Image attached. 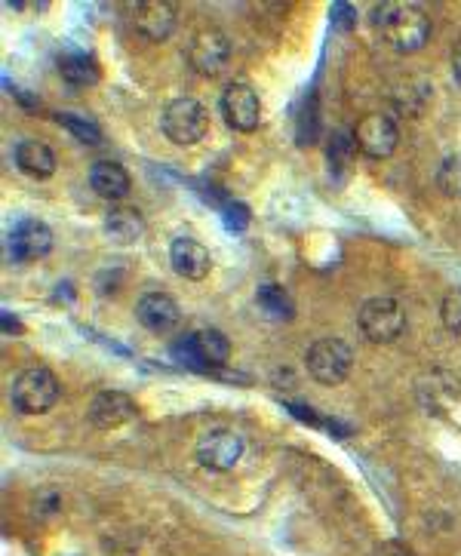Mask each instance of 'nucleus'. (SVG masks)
I'll list each match as a JSON object with an SVG mask.
<instances>
[{
	"label": "nucleus",
	"instance_id": "nucleus-1",
	"mask_svg": "<svg viewBox=\"0 0 461 556\" xmlns=\"http://www.w3.org/2000/svg\"><path fill=\"white\" fill-rule=\"evenodd\" d=\"M372 16L394 53H418L431 40V19L415 4H382L372 10Z\"/></svg>",
	"mask_w": 461,
	"mask_h": 556
},
{
	"label": "nucleus",
	"instance_id": "nucleus-2",
	"mask_svg": "<svg viewBox=\"0 0 461 556\" xmlns=\"http://www.w3.org/2000/svg\"><path fill=\"white\" fill-rule=\"evenodd\" d=\"M62 397V384L47 366H28L10 384V400L22 415H44Z\"/></svg>",
	"mask_w": 461,
	"mask_h": 556
},
{
	"label": "nucleus",
	"instance_id": "nucleus-3",
	"mask_svg": "<svg viewBox=\"0 0 461 556\" xmlns=\"http://www.w3.org/2000/svg\"><path fill=\"white\" fill-rule=\"evenodd\" d=\"M160 126H163V136L170 139L173 145L188 148V145H197L206 136L209 114H206V108L197 99L179 96V99H173L170 105L163 108Z\"/></svg>",
	"mask_w": 461,
	"mask_h": 556
},
{
	"label": "nucleus",
	"instance_id": "nucleus-4",
	"mask_svg": "<svg viewBox=\"0 0 461 556\" xmlns=\"http://www.w3.org/2000/svg\"><path fill=\"white\" fill-rule=\"evenodd\" d=\"M305 366H308V375L314 381L332 388V384H342L351 375L354 351L348 348V341H342V338H320L308 348Z\"/></svg>",
	"mask_w": 461,
	"mask_h": 556
},
{
	"label": "nucleus",
	"instance_id": "nucleus-5",
	"mask_svg": "<svg viewBox=\"0 0 461 556\" xmlns=\"http://www.w3.org/2000/svg\"><path fill=\"white\" fill-rule=\"evenodd\" d=\"M357 323H360L363 335L369 341H375V345H391V341H397L406 329V314L394 298L382 295V298H369V302L360 308Z\"/></svg>",
	"mask_w": 461,
	"mask_h": 556
},
{
	"label": "nucleus",
	"instance_id": "nucleus-6",
	"mask_svg": "<svg viewBox=\"0 0 461 556\" xmlns=\"http://www.w3.org/2000/svg\"><path fill=\"white\" fill-rule=\"evenodd\" d=\"M354 148L369 160H385L400 145V130L388 114H366L354 126Z\"/></svg>",
	"mask_w": 461,
	"mask_h": 556
},
{
	"label": "nucleus",
	"instance_id": "nucleus-7",
	"mask_svg": "<svg viewBox=\"0 0 461 556\" xmlns=\"http://www.w3.org/2000/svg\"><path fill=\"white\" fill-rule=\"evenodd\" d=\"M231 62V40L219 28H203L188 44V65L200 77H219Z\"/></svg>",
	"mask_w": 461,
	"mask_h": 556
},
{
	"label": "nucleus",
	"instance_id": "nucleus-8",
	"mask_svg": "<svg viewBox=\"0 0 461 556\" xmlns=\"http://www.w3.org/2000/svg\"><path fill=\"white\" fill-rule=\"evenodd\" d=\"M222 117L231 130L237 133H253L262 123V102L259 93L243 80H234L222 93Z\"/></svg>",
	"mask_w": 461,
	"mask_h": 556
},
{
	"label": "nucleus",
	"instance_id": "nucleus-9",
	"mask_svg": "<svg viewBox=\"0 0 461 556\" xmlns=\"http://www.w3.org/2000/svg\"><path fill=\"white\" fill-rule=\"evenodd\" d=\"M243 458V437L231 427H213L197 440V461L206 470H231Z\"/></svg>",
	"mask_w": 461,
	"mask_h": 556
},
{
	"label": "nucleus",
	"instance_id": "nucleus-10",
	"mask_svg": "<svg viewBox=\"0 0 461 556\" xmlns=\"http://www.w3.org/2000/svg\"><path fill=\"white\" fill-rule=\"evenodd\" d=\"M50 249H53V231L37 219H22L7 234V252L13 262H37L50 255Z\"/></svg>",
	"mask_w": 461,
	"mask_h": 556
},
{
	"label": "nucleus",
	"instance_id": "nucleus-11",
	"mask_svg": "<svg viewBox=\"0 0 461 556\" xmlns=\"http://www.w3.org/2000/svg\"><path fill=\"white\" fill-rule=\"evenodd\" d=\"M90 424L99 431H117V427L130 424L139 415V406L130 394L123 391H102L90 403Z\"/></svg>",
	"mask_w": 461,
	"mask_h": 556
},
{
	"label": "nucleus",
	"instance_id": "nucleus-12",
	"mask_svg": "<svg viewBox=\"0 0 461 556\" xmlns=\"http://www.w3.org/2000/svg\"><path fill=\"white\" fill-rule=\"evenodd\" d=\"M136 320L148 332L166 335V332H173L179 326L182 311H179V305L166 292H148V295H142L139 302H136Z\"/></svg>",
	"mask_w": 461,
	"mask_h": 556
},
{
	"label": "nucleus",
	"instance_id": "nucleus-13",
	"mask_svg": "<svg viewBox=\"0 0 461 556\" xmlns=\"http://www.w3.org/2000/svg\"><path fill=\"white\" fill-rule=\"evenodd\" d=\"M133 28L151 40V44H160L173 34L176 28V7L173 4H163V0H145V4L133 7Z\"/></svg>",
	"mask_w": 461,
	"mask_h": 556
},
{
	"label": "nucleus",
	"instance_id": "nucleus-14",
	"mask_svg": "<svg viewBox=\"0 0 461 556\" xmlns=\"http://www.w3.org/2000/svg\"><path fill=\"white\" fill-rule=\"evenodd\" d=\"M170 265L185 280H203L209 274V268H213V259H209V252L200 240L176 237L170 246Z\"/></svg>",
	"mask_w": 461,
	"mask_h": 556
},
{
	"label": "nucleus",
	"instance_id": "nucleus-15",
	"mask_svg": "<svg viewBox=\"0 0 461 556\" xmlns=\"http://www.w3.org/2000/svg\"><path fill=\"white\" fill-rule=\"evenodd\" d=\"M13 160H16L22 176L37 179V182H44L56 173V154L47 142H40V139H22L13 151Z\"/></svg>",
	"mask_w": 461,
	"mask_h": 556
},
{
	"label": "nucleus",
	"instance_id": "nucleus-16",
	"mask_svg": "<svg viewBox=\"0 0 461 556\" xmlns=\"http://www.w3.org/2000/svg\"><path fill=\"white\" fill-rule=\"evenodd\" d=\"M130 173L123 169L117 160H96L90 166V188L102 197V200H123L130 194Z\"/></svg>",
	"mask_w": 461,
	"mask_h": 556
},
{
	"label": "nucleus",
	"instance_id": "nucleus-17",
	"mask_svg": "<svg viewBox=\"0 0 461 556\" xmlns=\"http://www.w3.org/2000/svg\"><path fill=\"white\" fill-rule=\"evenodd\" d=\"M105 234L114 240V243H123V246H130L136 240L145 237V216H142V209L136 206H114L108 216H105Z\"/></svg>",
	"mask_w": 461,
	"mask_h": 556
},
{
	"label": "nucleus",
	"instance_id": "nucleus-18",
	"mask_svg": "<svg viewBox=\"0 0 461 556\" xmlns=\"http://www.w3.org/2000/svg\"><path fill=\"white\" fill-rule=\"evenodd\" d=\"M191 345L197 351L200 369H206V366H225L228 357H231L228 335L219 332V329H213V326H203V329L191 332Z\"/></svg>",
	"mask_w": 461,
	"mask_h": 556
},
{
	"label": "nucleus",
	"instance_id": "nucleus-19",
	"mask_svg": "<svg viewBox=\"0 0 461 556\" xmlns=\"http://www.w3.org/2000/svg\"><path fill=\"white\" fill-rule=\"evenodd\" d=\"M59 74L74 83V87H87V83H96L99 80V68L90 56L83 53H65L59 59Z\"/></svg>",
	"mask_w": 461,
	"mask_h": 556
},
{
	"label": "nucleus",
	"instance_id": "nucleus-20",
	"mask_svg": "<svg viewBox=\"0 0 461 556\" xmlns=\"http://www.w3.org/2000/svg\"><path fill=\"white\" fill-rule=\"evenodd\" d=\"M256 302H259V308H262L271 320H292V314H296V308H292L286 289H280V286H262Z\"/></svg>",
	"mask_w": 461,
	"mask_h": 556
},
{
	"label": "nucleus",
	"instance_id": "nucleus-21",
	"mask_svg": "<svg viewBox=\"0 0 461 556\" xmlns=\"http://www.w3.org/2000/svg\"><path fill=\"white\" fill-rule=\"evenodd\" d=\"M437 188L452 197V200H461V154H449L440 169H437Z\"/></svg>",
	"mask_w": 461,
	"mask_h": 556
},
{
	"label": "nucleus",
	"instance_id": "nucleus-22",
	"mask_svg": "<svg viewBox=\"0 0 461 556\" xmlns=\"http://www.w3.org/2000/svg\"><path fill=\"white\" fill-rule=\"evenodd\" d=\"M440 317H443V326H446L452 335H461V286H455V289H449V292L443 295Z\"/></svg>",
	"mask_w": 461,
	"mask_h": 556
},
{
	"label": "nucleus",
	"instance_id": "nucleus-23",
	"mask_svg": "<svg viewBox=\"0 0 461 556\" xmlns=\"http://www.w3.org/2000/svg\"><path fill=\"white\" fill-rule=\"evenodd\" d=\"M59 123L68 126V130H74L83 142H99L102 139V133L96 130L93 123H80V117H74V114H59Z\"/></svg>",
	"mask_w": 461,
	"mask_h": 556
},
{
	"label": "nucleus",
	"instance_id": "nucleus-24",
	"mask_svg": "<svg viewBox=\"0 0 461 556\" xmlns=\"http://www.w3.org/2000/svg\"><path fill=\"white\" fill-rule=\"evenodd\" d=\"M452 74H455V80L461 83V40H458L455 50H452Z\"/></svg>",
	"mask_w": 461,
	"mask_h": 556
}]
</instances>
